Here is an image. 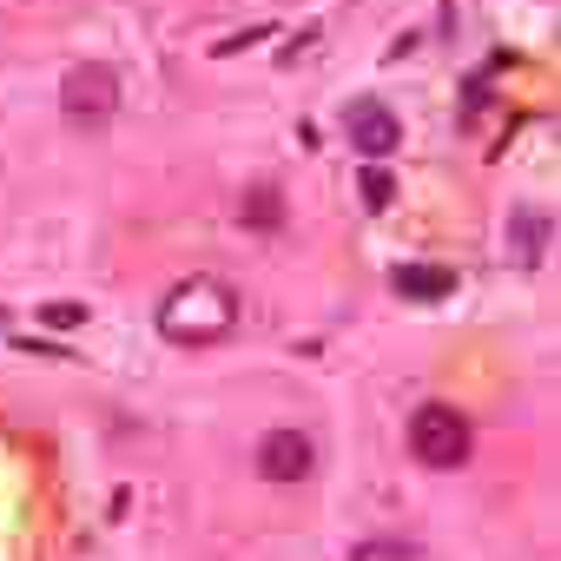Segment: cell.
I'll return each instance as SVG.
<instances>
[{"mask_svg": "<svg viewBox=\"0 0 561 561\" xmlns=\"http://www.w3.org/2000/svg\"><path fill=\"white\" fill-rule=\"evenodd\" d=\"M357 185H364V205H370V211H390V198H397V185H390V172H383L377 159L364 165V179H357Z\"/></svg>", "mask_w": 561, "mask_h": 561, "instance_id": "10", "label": "cell"}, {"mask_svg": "<svg viewBox=\"0 0 561 561\" xmlns=\"http://www.w3.org/2000/svg\"><path fill=\"white\" fill-rule=\"evenodd\" d=\"M60 106H67L73 126H106L113 106H119V73L106 60H80L67 73V87H60Z\"/></svg>", "mask_w": 561, "mask_h": 561, "instance_id": "3", "label": "cell"}, {"mask_svg": "<svg viewBox=\"0 0 561 561\" xmlns=\"http://www.w3.org/2000/svg\"><path fill=\"white\" fill-rule=\"evenodd\" d=\"M390 285H397L403 298H416V305H436V298L456 291V271H449V264H397Z\"/></svg>", "mask_w": 561, "mask_h": 561, "instance_id": "6", "label": "cell"}, {"mask_svg": "<svg viewBox=\"0 0 561 561\" xmlns=\"http://www.w3.org/2000/svg\"><path fill=\"white\" fill-rule=\"evenodd\" d=\"M41 324L47 331H80L87 324V305H41Z\"/></svg>", "mask_w": 561, "mask_h": 561, "instance_id": "11", "label": "cell"}, {"mask_svg": "<svg viewBox=\"0 0 561 561\" xmlns=\"http://www.w3.org/2000/svg\"><path fill=\"white\" fill-rule=\"evenodd\" d=\"M0 324H8V311H0Z\"/></svg>", "mask_w": 561, "mask_h": 561, "instance_id": "12", "label": "cell"}, {"mask_svg": "<svg viewBox=\"0 0 561 561\" xmlns=\"http://www.w3.org/2000/svg\"><path fill=\"white\" fill-rule=\"evenodd\" d=\"M231 318H238L231 291L205 285V277H192V285H179V291L165 298V311H159L165 337H179V344H218V337L231 331Z\"/></svg>", "mask_w": 561, "mask_h": 561, "instance_id": "1", "label": "cell"}, {"mask_svg": "<svg viewBox=\"0 0 561 561\" xmlns=\"http://www.w3.org/2000/svg\"><path fill=\"white\" fill-rule=\"evenodd\" d=\"M351 561H423V548L403 541V535H370V541L351 548Z\"/></svg>", "mask_w": 561, "mask_h": 561, "instance_id": "9", "label": "cell"}, {"mask_svg": "<svg viewBox=\"0 0 561 561\" xmlns=\"http://www.w3.org/2000/svg\"><path fill=\"white\" fill-rule=\"evenodd\" d=\"M541 238H548V218L541 211H515V264H541Z\"/></svg>", "mask_w": 561, "mask_h": 561, "instance_id": "8", "label": "cell"}, {"mask_svg": "<svg viewBox=\"0 0 561 561\" xmlns=\"http://www.w3.org/2000/svg\"><path fill=\"white\" fill-rule=\"evenodd\" d=\"M311 469H318V443L298 423H277L257 436V476L264 482H305Z\"/></svg>", "mask_w": 561, "mask_h": 561, "instance_id": "4", "label": "cell"}, {"mask_svg": "<svg viewBox=\"0 0 561 561\" xmlns=\"http://www.w3.org/2000/svg\"><path fill=\"white\" fill-rule=\"evenodd\" d=\"M344 133H351V146H357L364 159H390V152H397V139H403L397 113H390V106H377V100H351Z\"/></svg>", "mask_w": 561, "mask_h": 561, "instance_id": "5", "label": "cell"}, {"mask_svg": "<svg viewBox=\"0 0 561 561\" xmlns=\"http://www.w3.org/2000/svg\"><path fill=\"white\" fill-rule=\"evenodd\" d=\"M244 225L251 231H277V225H285V192H277V185H251L244 192Z\"/></svg>", "mask_w": 561, "mask_h": 561, "instance_id": "7", "label": "cell"}, {"mask_svg": "<svg viewBox=\"0 0 561 561\" xmlns=\"http://www.w3.org/2000/svg\"><path fill=\"white\" fill-rule=\"evenodd\" d=\"M410 449H416V462H430V469H462L469 449H476V430H469L462 410L423 403V410L410 416Z\"/></svg>", "mask_w": 561, "mask_h": 561, "instance_id": "2", "label": "cell"}]
</instances>
